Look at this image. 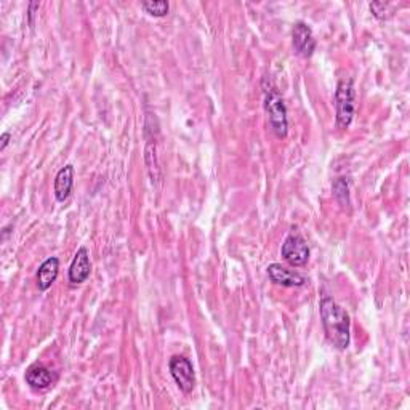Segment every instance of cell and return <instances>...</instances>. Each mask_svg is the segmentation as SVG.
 Wrapping results in <instances>:
<instances>
[{
    "mask_svg": "<svg viewBox=\"0 0 410 410\" xmlns=\"http://www.w3.org/2000/svg\"><path fill=\"white\" fill-rule=\"evenodd\" d=\"M370 10L378 20H387V18L391 16V10H389V4L384 2H374L370 4Z\"/></svg>",
    "mask_w": 410,
    "mask_h": 410,
    "instance_id": "5bb4252c",
    "label": "cell"
},
{
    "mask_svg": "<svg viewBox=\"0 0 410 410\" xmlns=\"http://www.w3.org/2000/svg\"><path fill=\"white\" fill-rule=\"evenodd\" d=\"M60 273V260L56 257H50L47 258L45 261L41 264L39 271H37V287L42 292H45L50 287L53 286V282L56 281V277H58Z\"/></svg>",
    "mask_w": 410,
    "mask_h": 410,
    "instance_id": "30bf717a",
    "label": "cell"
},
{
    "mask_svg": "<svg viewBox=\"0 0 410 410\" xmlns=\"http://www.w3.org/2000/svg\"><path fill=\"white\" fill-rule=\"evenodd\" d=\"M72 186H74V167L72 166L63 167L55 176L53 191L56 200L65 202L69 198V194H71Z\"/></svg>",
    "mask_w": 410,
    "mask_h": 410,
    "instance_id": "8fae6325",
    "label": "cell"
},
{
    "mask_svg": "<svg viewBox=\"0 0 410 410\" xmlns=\"http://www.w3.org/2000/svg\"><path fill=\"white\" fill-rule=\"evenodd\" d=\"M348 181L345 178H337L333 183V195L338 200V204L342 207L350 205V194H348Z\"/></svg>",
    "mask_w": 410,
    "mask_h": 410,
    "instance_id": "4fadbf2b",
    "label": "cell"
},
{
    "mask_svg": "<svg viewBox=\"0 0 410 410\" xmlns=\"http://www.w3.org/2000/svg\"><path fill=\"white\" fill-rule=\"evenodd\" d=\"M0 140H2V146H0V149H5L9 146V143H10V140H11V135L10 134H4L2 135V138H0Z\"/></svg>",
    "mask_w": 410,
    "mask_h": 410,
    "instance_id": "9a60e30c",
    "label": "cell"
},
{
    "mask_svg": "<svg viewBox=\"0 0 410 410\" xmlns=\"http://www.w3.org/2000/svg\"><path fill=\"white\" fill-rule=\"evenodd\" d=\"M335 108L338 129H348L356 112V88L352 79H343L338 82L335 92Z\"/></svg>",
    "mask_w": 410,
    "mask_h": 410,
    "instance_id": "7a4b0ae2",
    "label": "cell"
},
{
    "mask_svg": "<svg viewBox=\"0 0 410 410\" xmlns=\"http://www.w3.org/2000/svg\"><path fill=\"white\" fill-rule=\"evenodd\" d=\"M92 273V263H90V254L85 247H80L77 254L74 255V260L69 266V282L72 286L77 284H84Z\"/></svg>",
    "mask_w": 410,
    "mask_h": 410,
    "instance_id": "ba28073f",
    "label": "cell"
},
{
    "mask_svg": "<svg viewBox=\"0 0 410 410\" xmlns=\"http://www.w3.org/2000/svg\"><path fill=\"white\" fill-rule=\"evenodd\" d=\"M24 378H26V383L31 388L39 389V391L50 388L56 382V375L43 364L31 365V367L26 370V375H24Z\"/></svg>",
    "mask_w": 410,
    "mask_h": 410,
    "instance_id": "9c48e42d",
    "label": "cell"
},
{
    "mask_svg": "<svg viewBox=\"0 0 410 410\" xmlns=\"http://www.w3.org/2000/svg\"><path fill=\"white\" fill-rule=\"evenodd\" d=\"M319 311L327 340L333 348L345 351L351 342V320L348 313L330 295H324L320 298Z\"/></svg>",
    "mask_w": 410,
    "mask_h": 410,
    "instance_id": "6da1fadb",
    "label": "cell"
},
{
    "mask_svg": "<svg viewBox=\"0 0 410 410\" xmlns=\"http://www.w3.org/2000/svg\"><path fill=\"white\" fill-rule=\"evenodd\" d=\"M268 276L277 286L282 287H303L306 284V277L300 273L282 266L279 263H273L268 266Z\"/></svg>",
    "mask_w": 410,
    "mask_h": 410,
    "instance_id": "52a82bcc",
    "label": "cell"
},
{
    "mask_svg": "<svg viewBox=\"0 0 410 410\" xmlns=\"http://www.w3.org/2000/svg\"><path fill=\"white\" fill-rule=\"evenodd\" d=\"M281 255L292 266H303L310 260V247L300 234H290L282 244Z\"/></svg>",
    "mask_w": 410,
    "mask_h": 410,
    "instance_id": "5b68a950",
    "label": "cell"
},
{
    "mask_svg": "<svg viewBox=\"0 0 410 410\" xmlns=\"http://www.w3.org/2000/svg\"><path fill=\"white\" fill-rule=\"evenodd\" d=\"M168 369L183 393H191L195 387V374L191 361L183 356H173L168 362Z\"/></svg>",
    "mask_w": 410,
    "mask_h": 410,
    "instance_id": "277c9868",
    "label": "cell"
},
{
    "mask_svg": "<svg viewBox=\"0 0 410 410\" xmlns=\"http://www.w3.org/2000/svg\"><path fill=\"white\" fill-rule=\"evenodd\" d=\"M264 109H266L271 130L274 131V135L277 138H286L288 131L287 108L281 93L273 87L264 90Z\"/></svg>",
    "mask_w": 410,
    "mask_h": 410,
    "instance_id": "3957f363",
    "label": "cell"
},
{
    "mask_svg": "<svg viewBox=\"0 0 410 410\" xmlns=\"http://www.w3.org/2000/svg\"><path fill=\"white\" fill-rule=\"evenodd\" d=\"M141 9L151 16L162 18V16L168 15L170 5H168V2H166V0H149V2L141 4Z\"/></svg>",
    "mask_w": 410,
    "mask_h": 410,
    "instance_id": "7c38bea8",
    "label": "cell"
},
{
    "mask_svg": "<svg viewBox=\"0 0 410 410\" xmlns=\"http://www.w3.org/2000/svg\"><path fill=\"white\" fill-rule=\"evenodd\" d=\"M293 48L303 58H311L314 50H316V39H314L311 28L306 23L298 21L292 31Z\"/></svg>",
    "mask_w": 410,
    "mask_h": 410,
    "instance_id": "8992f818",
    "label": "cell"
}]
</instances>
